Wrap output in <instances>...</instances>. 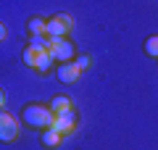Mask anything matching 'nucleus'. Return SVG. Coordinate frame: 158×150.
Here are the masks:
<instances>
[{"label": "nucleus", "instance_id": "nucleus-1", "mask_svg": "<svg viewBox=\"0 0 158 150\" xmlns=\"http://www.w3.org/2000/svg\"><path fill=\"white\" fill-rule=\"evenodd\" d=\"M53 119H56V113L48 106H40V103L24 106V111H21V121L27 124V127H34V129H50Z\"/></svg>", "mask_w": 158, "mask_h": 150}, {"label": "nucleus", "instance_id": "nucleus-2", "mask_svg": "<svg viewBox=\"0 0 158 150\" xmlns=\"http://www.w3.org/2000/svg\"><path fill=\"white\" fill-rule=\"evenodd\" d=\"M71 29H74L71 13H56L53 19H48V34H50V40H63Z\"/></svg>", "mask_w": 158, "mask_h": 150}, {"label": "nucleus", "instance_id": "nucleus-3", "mask_svg": "<svg viewBox=\"0 0 158 150\" xmlns=\"http://www.w3.org/2000/svg\"><path fill=\"white\" fill-rule=\"evenodd\" d=\"M53 56V61H58V63H71L74 58V45L69 42V40H50V50H48Z\"/></svg>", "mask_w": 158, "mask_h": 150}, {"label": "nucleus", "instance_id": "nucleus-4", "mask_svg": "<svg viewBox=\"0 0 158 150\" xmlns=\"http://www.w3.org/2000/svg\"><path fill=\"white\" fill-rule=\"evenodd\" d=\"M16 134H19V121L11 116V113H0V140L3 142H13L16 140Z\"/></svg>", "mask_w": 158, "mask_h": 150}, {"label": "nucleus", "instance_id": "nucleus-5", "mask_svg": "<svg viewBox=\"0 0 158 150\" xmlns=\"http://www.w3.org/2000/svg\"><path fill=\"white\" fill-rule=\"evenodd\" d=\"M74 127H77V113H74V111L58 113V116L53 119V129H56L58 134H71Z\"/></svg>", "mask_w": 158, "mask_h": 150}, {"label": "nucleus", "instance_id": "nucleus-6", "mask_svg": "<svg viewBox=\"0 0 158 150\" xmlns=\"http://www.w3.org/2000/svg\"><path fill=\"white\" fill-rule=\"evenodd\" d=\"M58 82H63V84H74V82H79V69H77V63H58Z\"/></svg>", "mask_w": 158, "mask_h": 150}, {"label": "nucleus", "instance_id": "nucleus-7", "mask_svg": "<svg viewBox=\"0 0 158 150\" xmlns=\"http://www.w3.org/2000/svg\"><path fill=\"white\" fill-rule=\"evenodd\" d=\"M27 29H29L32 37H45V34H48V19L32 16V19H29V24H27Z\"/></svg>", "mask_w": 158, "mask_h": 150}, {"label": "nucleus", "instance_id": "nucleus-8", "mask_svg": "<svg viewBox=\"0 0 158 150\" xmlns=\"http://www.w3.org/2000/svg\"><path fill=\"white\" fill-rule=\"evenodd\" d=\"M50 111L56 113H66V111H74V103H71V98L69 95H56L53 98V103H50Z\"/></svg>", "mask_w": 158, "mask_h": 150}, {"label": "nucleus", "instance_id": "nucleus-9", "mask_svg": "<svg viewBox=\"0 0 158 150\" xmlns=\"http://www.w3.org/2000/svg\"><path fill=\"white\" fill-rule=\"evenodd\" d=\"M61 137L63 134H58L56 129H42V137H40V142H42V148H58L61 145Z\"/></svg>", "mask_w": 158, "mask_h": 150}, {"label": "nucleus", "instance_id": "nucleus-10", "mask_svg": "<svg viewBox=\"0 0 158 150\" xmlns=\"http://www.w3.org/2000/svg\"><path fill=\"white\" fill-rule=\"evenodd\" d=\"M50 66H53V56L48 53V50H45V53H40V56H37V66H34V71L48 74V71H50Z\"/></svg>", "mask_w": 158, "mask_h": 150}, {"label": "nucleus", "instance_id": "nucleus-11", "mask_svg": "<svg viewBox=\"0 0 158 150\" xmlns=\"http://www.w3.org/2000/svg\"><path fill=\"white\" fill-rule=\"evenodd\" d=\"M42 53H45V50H42ZM37 56H40V50H34V48H29V45H27V50H24V63H27V66L29 69H34V66H37Z\"/></svg>", "mask_w": 158, "mask_h": 150}, {"label": "nucleus", "instance_id": "nucleus-12", "mask_svg": "<svg viewBox=\"0 0 158 150\" xmlns=\"http://www.w3.org/2000/svg\"><path fill=\"white\" fill-rule=\"evenodd\" d=\"M145 53L153 58H158V34H150V37L145 40Z\"/></svg>", "mask_w": 158, "mask_h": 150}, {"label": "nucleus", "instance_id": "nucleus-13", "mask_svg": "<svg viewBox=\"0 0 158 150\" xmlns=\"http://www.w3.org/2000/svg\"><path fill=\"white\" fill-rule=\"evenodd\" d=\"M74 63H77L79 71H85V69L92 66V58H90V56H77V58H74Z\"/></svg>", "mask_w": 158, "mask_h": 150}]
</instances>
